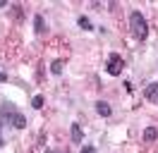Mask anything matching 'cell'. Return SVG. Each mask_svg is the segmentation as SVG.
I'll return each mask as SVG.
<instances>
[{"mask_svg":"<svg viewBox=\"0 0 158 153\" xmlns=\"http://www.w3.org/2000/svg\"><path fill=\"white\" fill-rule=\"evenodd\" d=\"M122 67H125V62H122V57L118 55V53H110L108 55V65H106V69H108L110 76H118L120 72H122Z\"/></svg>","mask_w":158,"mask_h":153,"instance_id":"obj_3","label":"cell"},{"mask_svg":"<svg viewBox=\"0 0 158 153\" xmlns=\"http://www.w3.org/2000/svg\"><path fill=\"white\" fill-rule=\"evenodd\" d=\"M65 153H69V151H65Z\"/></svg>","mask_w":158,"mask_h":153,"instance_id":"obj_17","label":"cell"},{"mask_svg":"<svg viewBox=\"0 0 158 153\" xmlns=\"http://www.w3.org/2000/svg\"><path fill=\"white\" fill-rule=\"evenodd\" d=\"M5 5H7V0H0V7H5Z\"/></svg>","mask_w":158,"mask_h":153,"instance_id":"obj_14","label":"cell"},{"mask_svg":"<svg viewBox=\"0 0 158 153\" xmlns=\"http://www.w3.org/2000/svg\"><path fill=\"white\" fill-rule=\"evenodd\" d=\"M81 153H96V148H94V146H84V148H81Z\"/></svg>","mask_w":158,"mask_h":153,"instance_id":"obj_12","label":"cell"},{"mask_svg":"<svg viewBox=\"0 0 158 153\" xmlns=\"http://www.w3.org/2000/svg\"><path fill=\"white\" fill-rule=\"evenodd\" d=\"M62 60H55V62H53V65H50V72H53V74H60V72H62Z\"/></svg>","mask_w":158,"mask_h":153,"instance_id":"obj_11","label":"cell"},{"mask_svg":"<svg viewBox=\"0 0 158 153\" xmlns=\"http://www.w3.org/2000/svg\"><path fill=\"white\" fill-rule=\"evenodd\" d=\"M46 153H55V151H46Z\"/></svg>","mask_w":158,"mask_h":153,"instance_id":"obj_16","label":"cell"},{"mask_svg":"<svg viewBox=\"0 0 158 153\" xmlns=\"http://www.w3.org/2000/svg\"><path fill=\"white\" fill-rule=\"evenodd\" d=\"M5 79H7V74H5V72H0V81H5Z\"/></svg>","mask_w":158,"mask_h":153,"instance_id":"obj_13","label":"cell"},{"mask_svg":"<svg viewBox=\"0 0 158 153\" xmlns=\"http://www.w3.org/2000/svg\"><path fill=\"white\" fill-rule=\"evenodd\" d=\"M144 98L148 103H158V84H146L144 89Z\"/></svg>","mask_w":158,"mask_h":153,"instance_id":"obj_4","label":"cell"},{"mask_svg":"<svg viewBox=\"0 0 158 153\" xmlns=\"http://www.w3.org/2000/svg\"><path fill=\"white\" fill-rule=\"evenodd\" d=\"M31 108H34V110L43 108V96H34V98H31Z\"/></svg>","mask_w":158,"mask_h":153,"instance_id":"obj_10","label":"cell"},{"mask_svg":"<svg viewBox=\"0 0 158 153\" xmlns=\"http://www.w3.org/2000/svg\"><path fill=\"white\" fill-rule=\"evenodd\" d=\"M129 27H132V34H134L137 41H146L148 24H146V19H144V14H141L139 10H132V12H129Z\"/></svg>","mask_w":158,"mask_h":153,"instance_id":"obj_2","label":"cell"},{"mask_svg":"<svg viewBox=\"0 0 158 153\" xmlns=\"http://www.w3.org/2000/svg\"><path fill=\"white\" fill-rule=\"evenodd\" d=\"M0 146H2V134H0Z\"/></svg>","mask_w":158,"mask_h":153,"instance_id":"obj_15","label":"cell"},{"mask_svg":"<svg viewBox=\"0 0 158 153\" xmlns=\"http://www.w3.org/2000/svg\"><path fill=\"white\" fill-rule=\"evenodd\" d=\"M141 136H144V141H146V143H151V141H156V139H158V129H156V127H146Z\"/></svg>","mask_w":158,"mask_h":153,"instance_id":"obj_6","label":"cell"},{"mask_svg":"<svg viewBox=\"0 0 158 153\" xmlns=\"http://www.w3.org/2000/svg\"><path fill=\"white\" fill-rule=\"evenodd\" d=\"M79 27L86 29V31H94V24H91V19H89V17H84V14L79 17Z\"/></svg>","mask_w":158,"mask_h":153,"instance_id":"obj_9","label":"cell"},{"mask_svg":"<svg viewBox=\"0 0 158 153\" xmlns=\"http://www.w3.org/2000/svg\"><path fill=\"white\" fill-rule=\"evenodd\" d=\"M0 120L7 122V124H12L15 129H24V127H27V117H24L12 103H2L0 105Z\"/></svg>","mask_w":158,"mask_h":153,"instance_id":"obj_1","label":"cell"},{"mask_svg":"<svg viewBox=\"0 0 158 153\" xmlns=\"http://www.w3.org/2000/svg\"><path fill=\"white\" fill-rule=\"evenodd\" d=\"M96 113H98L101 117H110V115H113V108H110L106 101H98V103H96Z\"/></svg>","mask_w":158,"mask_h":153,"instance_id":"obj_5","label":"cell"},{"mask_svg":"<svg viewBox=\"0 0 158 153\" xmlns=\"http://www.w3.org/2000/svg\"><path fill=\"white\" fill-rule=\"evenodd\" d=\"M69 132H72V141H74V143H79L81 139H84V129H81L77 122L72 124V129H69Z\"/></svg>","mask_w":158,"mask_h":153,"instance_id":"obj_7","label":"cell"},{"mask_svg":"<svg viewBox=\"0 0 158 153\" xmlns=\"http://www.w3.org/2000/svg\"><path fill=\"white\" fill-rule=\"evenodd\" d=\"M34 22H36V24H34V27H36V34L46 31V19L41 17V14H36V17H34Z\"/></svg>","mask_w":158,"mask_h":153,"instance_id":"obj_8","label":"cell"}]
</instances>
